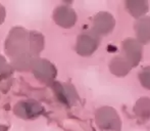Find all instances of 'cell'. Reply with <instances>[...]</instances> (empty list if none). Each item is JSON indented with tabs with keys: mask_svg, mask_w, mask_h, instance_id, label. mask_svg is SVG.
Listing matches in <instances>:
<instances>
[{
	"mask_svg": "<svg viewBox=\"0 0 150 131\" xmlns=\"http://www.w3.org/2000/svg\"><path fill=\"white\" fill-rule=\"evenodd\" d=\"M96 122L101 131H120L122 120L111 107H102L96 113Z\"/></svg>",
	"mask_w": 150,
	"mask_h": 131,
	"instance_id": "obj_1",
	"label": "cell"
},
{
	"mask_svg": "<svg viewBox=\"0 0 150 131\" xmlns=\"http://www.w3.org/2000/svg\"><path fill=\"white\" fill-rule=\"evenodd\" d=\"M126 60L131 65V67H135L140 63L142 58V44L134 38H128L122 44Z\"/></svg>",
	"mask_w": 150,
	"mask_h": 131,
	"instance_id": "obj_2",
	"label": "cell"
},
{
	"mask_svg": "<svg viewBox=\"0 0 150 131\" xmlns=\"http://www.w3.org/2000/svg\"><path fill=\"white\" fill-rule=\"evenodd\" d=\"M115 25V21L113 19L112 14L109 12L102 11L99 12L94 20V29L97 34L106 35L113 30Z\"/></svg>",
	"mask_w": 150,
	"mask_h": 131,
	"instance_id": "obj_3",
	"label": "cell"
},
{
	"mask_svg": "<svg viewBox=\"0 0 150 131\" xmlns=\"http://www.w3.org/2000/svg\"><path fill=\"white\" fill-rule=\"evenodd\" d=\"M98 40L91 35H82L78 40V51L82 56H90L96 50Z\"/></svg>",
	"mask_w": 150,
	"mask_h": 131,
	"instance_id": "obj_4",
	"label": "cell"
},
{
	"mask_svg": "<svg viewBox=\"0 0 150 131\" xmlns=\"http://www.w3.org/2000/svg\"><path fill=\"white\" fill-rule=\"evenodd\" d=\"M135 31L137 34V40L141 44L150 42V16L140 19L136 23Z\"/></svg>",
	"mask_w": 150,
	"mask_h": 131,
	"instance_id": "obj_5",
	"label": "cell"
},
{
	"mask_svg": "<svg viewBox=\"0 0 150 131\" xmlns=\"http://www.w3.org/2000/svg\"><path fill=\"white\" fill-rule=\"evenodd\" d=\"M131 69V65L128 63V61L124 58H115L109 64V70L110 72L115 76H119V77H124L127 74L130 73Z\"/></svg>",
	"mask_w": 150,
	"mask_h": 131,
	"instance_id": "obj_6",
	"label": "cell"
},
{
	"mask_svg": "<svg viewBox=\"0 0 150 131\" xmlns=\"http://www.w3.org/2000/svg\"><path fill=\"white\" fill-rule=\"evenodd\" d=\"M134 113L141 121H148L150 119V98H141L135 103Z\"/></svg>",
	"mask_w": 150,
	"mask_h": 131,
	"instance_id": "obj_7",
	"label": "cell"
},
{
	"mask_svg": "<svg viewBox=\"0 0 150 131\" xmlns=\"http://www.w3.org/2000/svg\"><path fill=\"white\" fill-rule=\"evenodd\" d=\"M126 6L134 18H141L149 9V4L147 1H127Z\"/></svg>",
	"mask_w": 150,
	"mask_h": 131,
	"instance_id": "obj_8",
	"label": "cell"
},
{
	"mask_svg": "<svg viewBox=\"0 0 150 131\" xmlns=\"http://www.w3.org/2000/svg\"><path fill=\"white\" fill-rule=\"evenodd\" d=\"M139 80L145 88L150 90V67L143 69L139 74Z\"/></svg>",
	"mask_w": 150,
	"mask_h": 131,
	"instance_id": "obj_9",
	"label": "cell"
}]
</instances>
